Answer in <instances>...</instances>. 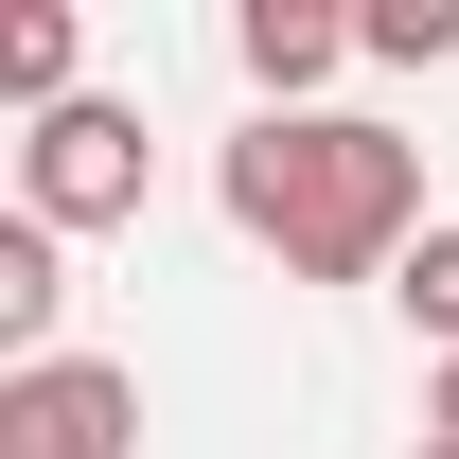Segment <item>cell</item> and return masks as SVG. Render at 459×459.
Returning a JSON list of instances; mask_svg holds the SVG:
<instances>
[{
	"label": "cell",
	"instance_id": "6da1fadb",
	"mask_svg": "<svg viewBox=\"0 0 459 459\" xmlns=\"http://www.w3.org/2000/svg\"><path fill=\"white\" fill-rule=\"evenodd\" d=\"M230 230L283 265V283H389L406 247H424V142H389L371 107H300V124H247L212 160Z\"/></svg>",
	"mask_w": 459,
	"mask_h": 459
},
{
	"label": "cell",
	"instance_id": "7a4b0ae2",
	"mask_svg": "<svg viewBox=\"0 0 459 459\" xmlns=\"http://www.w3.org/2000/svg\"><path fill=\"white\" fill-rule=\"evenodd\" d=\"M142 177H160L142 107L89 89V107H54L36 142H18V212H36V230H124V212H142Z\"/></svg>",
	"mask_w": 459,
	"mask_h": 459
},
{
	"label": "cell",
	"instance_id": "3957f363",
	"mask_svg": "<svg viewBox=\"0 0 459 459\" xmlns=\"http://www.w3.org/2000/svg\"><path fill=\"white\" fill-rule=\"evenodd\" d=\"M0 459H142V371H107V353L0 371Z\"/></svg>",
	"mask_w": 459,
	"mask_h": 459
},
{
	"label": "cell",
	"instance_id": "277c9868",
	"mask_svg": "<svg viewBox=\"0 0 459 459\" xmlns=\"http://www.w3.org/2000/svg\"><path fill=\"white\" fill-rule=\"evenodd\" d=\"M230 54H247L265 124H300V107H318V89L353 71V18H336V0H247V18H230Z\"/></svg>",
	"mask_w": 459,
	"mask_h": 459
},
{
	"label": "cell",
	"instance_id": "5b68a950",
	"mask_svg": "<svg viewBox=\"0 0 459 459\" xmlns=\"http://www.w3.org/2000/svg\"><path fill=\"white\" fill-rule=\"evenodd\" d=\"M54 318H71V230L0 212V371H54Z\"/></svg>",
	"mask_w": 459,
	"mask_h": 459
},
{
	"label": "cell",
	"instance_id": "8992f818",
	"mask_svg": "<svg viewBox=\"0 0 459 459\" xmlns=\"http://www.w3.org/2000/svg\"><path fill=\"white\" fill-rule=\"evenodd\" d=\"M0 107H89V89H71V0H18V18H0Z\"/></svg>",
	"mask_w": 459,
	"mask_h": 459
},
{
	"label": "cell",
	"instance_id": "52a82bcc",
	"mask_svg": "<svg viewBox=\"0 0 459 459\" xmlns=\"http://www.w3.org/2000/svg\"><path fill=\"white\" fill-rule=\"evenodd\" d=\"M389 300H406V336H424V353H459V230H424V247H406Z\"/></svg>",
	"mask_w": 459,
	"mask_h": 459
},
{
	"label": "cell",
	"instance_id": "ba28073f",
	"mask_svg": "<svg viewBox=\"0 0 459 459\" xmlns=\"http://www.w3.org/2000/svg\"><path fill=\"white\" fill-rule=\"evenodd\" d=\"M353 54H389V71H442V54H459V0H371V18H353Z\"/></svg>",
	"mask_w": 459,
	"mask_h": 459
},
{
	"label": "cell",
	"instance_id": "9c48e42d",
	"mask_svg": "<svg viewBox=\"0 0 459 459\" xmlns=\"http://www.w3.org/2000/svg\"><path fill=\"white\" fill-rule=\"evenodd\" d=\"M424 442H459V353H442V371H424Z\"/></svg>",
	"mask_w": 459,
	"mask_h": 459
},
{
	"label": "cell",
	"instance_id": "30bf717a",
	"mask_svg": "<svg viewBox=\"0 0 459 459\" xmlns=\"http://www.w3.org/2000/svg\"><path fill=\"white\" fill-rule=\"evenodd\" d=\"M406 459H459V442H406Z\"/></svg>",
	"mask_w": 459,
	"mask_h": 459
}]
</instances>
